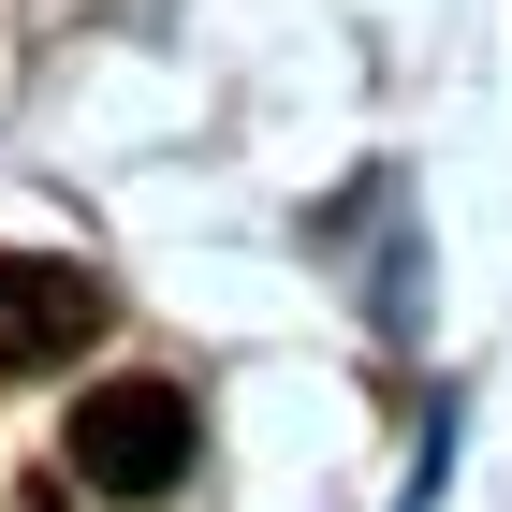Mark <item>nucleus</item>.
I'll use <instances>...</instances> for the list:
<instances>
[{"instance_id": "nucleus-1", "label": "nucleus", "mask_w": 512, "mask_h": 512, "mask_svg": "<svg viewBox=\"0 0 512 512\" xmlns=\"http://www.w3.org/2000/svg\"><path fill=\"white\" fill-rule=\"evenodd\" d=\"M59 454H74V483H103V498H176V483H191V395L176 381H88L74 425H59Z\"/></svg>"}, {"instance_id": "nucleus-2", "label": "nucleus", "mask_w": 512, "mask_h": 512, "mask_svg": "<svg viewBox=\"0 0 512 512\" xmlns=\"http://www.w3.org/2000/svg\"><path fill=\"white\" fill-rule=\"evenodd\" d=\"M88 322H103V278L74 264H0V366L30 381V366H74Z\"/></svg>"}]
</instances>
